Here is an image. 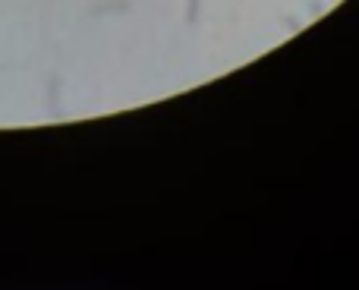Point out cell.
I'll return each mask as SVG.
<instances>
[]
</instances>
